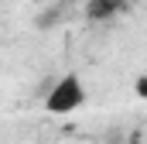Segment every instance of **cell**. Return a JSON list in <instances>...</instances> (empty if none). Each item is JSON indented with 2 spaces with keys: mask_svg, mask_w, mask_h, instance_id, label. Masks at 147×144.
I'll return each mask as SVG.
<instances>
[{
  "mask_svg": "<svg viewBox=\"0 0 147 144\" xmlns=\"http://www.w3.org/2000/svg\"><path fill=\"white\" fill-rule=\"evenodd\" d=\"M123 7V0H89L86 3V14L89 21H106V17H116Z\"/></svg>",
  "mask_w": 147,
  "mask_h": 144,
  "instance_id": "obj_2",
  "label": "cell"
},
{
  "mask_svg": "<svg viewBox=\"0 0 147 144\" xmlns=\"http://www.w3.org/2000/svg\"><path fill=\"white\" fill-rule=\"evenodd\" d=\"M137 96H144V100H147V75L137 79Z\"/></svg>",
  "mask_w": 147,
  "mask_h": 144,
  "instance_id": "obj_3",
  "label": "cell"
},
{
  "mask_svg": "<svg viewBox=\"0 0 147 144\" xmlns=\"http://www.w3.org/2000/svg\"><path fill=\"white\" fill-rule=\"evenodd\" d=\"M86 103V82L75 75V72H65L45 96V110L48 113H58V117H69Z\"/></svg>",
  "mask_w": 147,
  "mask_h": 144,
  "instance_id": "obj_1",
  "label": "cell"
}]
</instances>
